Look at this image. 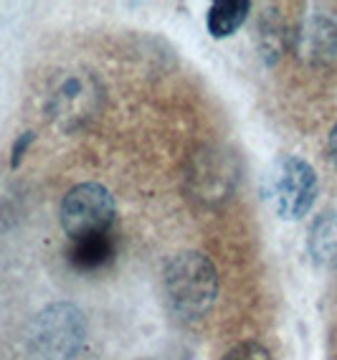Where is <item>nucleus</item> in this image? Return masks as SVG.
<instances>
[{
    "mask_svg": "<svg viewBox=\"0 0 337 360\" xmlns=\"http://www.w3.org/2000/svg\"><path fill=\"white\" fill-rule=\"evenodd\" d=\"M330 158H332V162H335V167H337V124L332 127V132H330Z\"/></svg>",
    "mask_w": 337,
    "mask_h": 360,
    "instance_id": "f8f14e48",
    "label": "nucleus"
},
{
    "mask_svg": "<svg viewBox=\"0 0 337 360\" xmlns=\"http://www.w3.org/2000/svg\"><path fill=\"white\" fill-rule=\"evenodd\" d=\"M114 198L102 183H81L64 195L61 203V226L72 241L110 233L114 224Z\"/></svg>",
    "mask_w": 337,
    "mask_h": 360,
    "instance_id": "7ed1b4c3",
    "label": "nucleus"
},
{
    "mask_svg": "<svg viewBox=\"0 0 337 360\" xmlns=\"http://www.w3.org/2000/svg\"><path fill=\"white\" fill-rule=\"evenodd\" d=\"M33 350L44 360H69L84 342V320L72 304H53L33 322Z\"/></svg>",
    "mask_w": 337,
    "mask_h": 360,
    "instance_id": "20e7f679",
    "label": "nucleus"
},
{
    "mask_svg": "<svg viewBox=\"0 0 337 360\" xmlns=\"http://www.w3.org/2000/svg\"><path fill=\"white\" fill-rule=\"evenodd\" d=\"M249 11H251V3L246 0H220L213 3L211 11H208V31L216 39H226L231 33H236L244 20L249 18Z\"/></svg>",
    "mask_w": 337,
    "mask_h": 360,
    "instance_id": "1a4fd4ad",
    "label": "nucleus"
},
{
    "mask_svg": "<svg viewBox=\"0 0 337 360\" xmlns=\"http://www.w3.org/2000/svg\"><path fill=\"white\" fill-rule=\"evenodd\" d=\"M220 360H272V355H269V350H266L264 345H259V342H253V340H246V342H239V345L231 347Z\"/></svg>",
    "mask_w": 337,
    "mask_h": 360,
    "instance_id": "9d476101",
    "label": "nucleus"
},
{
    "mask_svg": "<svg viewBox=\"0 0 337 360\" xmlns=\"http://www.w3.org/2000/svg\"><path fill=\"white\" fill-rule=\"evenodd\" d=\"M112 259H114V241H112L110 233L79 238L69 251V262L79 271H97L107 266Z\"/></svg>",
    "mask_w": 337,
    "mask_h": 360,
    "instance_id": "6e6552de",
    "label": "nucleus"
},
{
    "mask_svg": "<svg viewBox=\"0 0 337 360\" xmlns=\"http://www.w3.org/2000/svg\"><path fill=\"white\" fill-rule=\"evenodd\" d=\"M307 249L315 264L324 269H337V211H324L312 221Z\"/></svg>",
    "mask_w": 337,
    "mask_h": 360,
    "instance_id": "0eeeda50",
    "label": "nucleus"
},
{
    "mask_svg": "<svg viewBox=\"0 0 337 360\" xmlns=\"http://www.w3.org/2000/svg\"><path fill=\"white\" fill-rule=\"evenodd\" d=\"M266 193L282 219L297 221L310 213L312 203L317 198V175L307 160L297 155H284L274 162Z\"/></svg>",
    "mask_w": 337,
    "mask_h": 360,
    "instance_id": "f03ea898",
    "label": "nucleus"
},
{
    "mask_svg": "<svg viewBox=\"0 0 337 360\" xmlns=\"http://www.w3.org/2000/svg\"><path fill=\"white\" fill-rule=\"evenodd\" d=\"M170 309L180 320L195 322L211 312L218 295V274L211 259L198 251H183L173 257L162 274Z\"/></svg>",
    "mask_w": 337,
    "mask_h": 360,
    "instance_id": "f257e3e1",
    "label": "nucleus"
},
{
    "mask_svg": "<svg viewBox=\"0 0 337 360\" xmlns=\"http://www.w3.org/2000/svg\"><path fill=\"white\" fill-rule=\"evenodd\" d=\"M299 51L315 64L337 61V26L327 18H310L297 33Z\"/></svg>",
    "mask_w": 337,
    "mask_h": 360,
    "instance_id": "423d86ee",
    "label": "nucleus"
},
{
    "mask_svg": "<svg viewBox=\"0 0 337 360\" xmlns=\"http://www.w3.org/2000/svg\"><path fill=\"white\" fill-rule=\"evenodd\" d=\"M188 191L195 200L201 203H220L234 193L239 183V170H236L234 155L218 145L195 150L188 165Z\"/></svg>",
    "mask_w": 337,
    "mask_h": 360,
    "instance_id": "39448f33",
    "label": "nucleus"
},
{
    "mask_svg": "<svg viewBox=\"0 0 337 360\" xmlns=\"http://www.w3.org/2000/svg\"><path fill=\"white\" fill-rule=\"evenodd\" d=\"M33 142V132H23V135L15 140V145H13V158H11V165H18L20 162V158H23V153L28 150V145Z\"/></svg>",
    "mask_w": 337,
    "mask_h": 360,
    "instance_id": "9b49d317",
    "label": "nucleus"
}]
</instances>
